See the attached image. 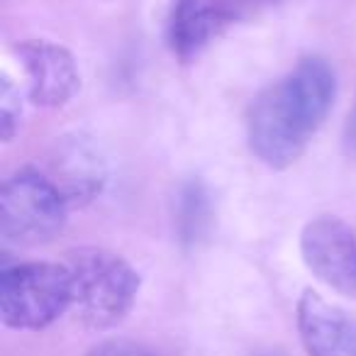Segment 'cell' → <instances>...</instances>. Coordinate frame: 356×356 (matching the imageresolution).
Masks as SVG:
<instances>
[{
  "label": "cell",
  "instance_id": "obj_1",
  "mask_svg": "<svg viewBox=\"0 0 356 356\" xmlns=\"http://www.w3.org/2000/svg\"><path fill=\"white\" fill-rule=\"evenodd\" d=\"M337 95V76L320 56H307L254 98L247 132L254 156L268 168L293 166L325 124Z\"/></svg>",
  "mask_w": 356,
  "mask_h": 356
},
{
  "label": "cell",
  "instance_id": "obj_2",
  "mask_svg": "<svg viewBox=\"0 0 356 356\" xmlns=\"http://www.w3.org/2000/svg\"><path fill=\"white\" fill-rule=\"evenodd\" d=\"M64 264L74 291L71 310L86 330H113L129 315L142 278L127 259L103 247H81L71 249Z\"/></svg>",
  "mask_w": 356,
  "mask_h": 356
},
{
  "label": "cell",
  "instance_id": "obj_3",
  "mask_svg": "<svg viewBox=\"0 0 356 356\" xmlns=\"http://www.w3.org/2000/svg\"><path fill=\"white\" fill-rule=\"evenodd\" d=\"M71 305L74 291L64 261H25L0 273V320L10 330H47Z\"/></svg>",
  "mask_w": 356,
  "mask_h": 356
},
{
  "label": "cell",
  "instance_id": "obj_4",
  "mask_svg": "<svg viewBox=\"0 0 356 356\" xmlns=\"http://www.w3.org/2000/svg\"><path fill=\"white\" fill-rule=\"evenodd\" d=\"M69 203L47 173L17 168L0 193V234L13 247L47 244L64 229Z\"/></svg>",
  "mask_w": 356,
  "mask_h": 356
},
{
  "label": "cell",
  "instance_id": "obj_5",
  "mask_svg": "<svg viewBox=\"0 0 356 356\" xmlns=\"http://www.w3.org/2000/svg\"><path fill=\"white\" fill-rule=\"evenodd\" d=\"M300 254L310 273L339 296L356 300V232L334 215H320L302 227Z\"/></svg>",
  "mask_w": 356,
  "mask_h": 356
},
{
  "label": "cell",
  "instance_id": "obj_6",
  "mask_svg": "<svg viewBox=\"0 0 356 356\" xmlns=\"http://www.w3.org/2000/svg\"><path fill=\"white\" fill-rule=\"evenodd\" d=\"M15 56L27 76V98L40 108H64L79 95L81 71L66 47L49 40H22Z\"/></svg>",
  "mask_w": 356,
  "mask_h": 356
},
{
  "label": "cell",
  "instance_id": "obj_7",
  "mask_svg": "<svg viewBox=\"0 0 356 356\" xmlns=\"http://www.w3.org/2000/svg\"><path fill=\"white\" fill-rule=\"evenodd\" d=\"M49 178L61 191L69 208H83L100 195L108 166L100 149L86 134H66L56 139L51 152Z\"/></svg>",
  "mask_w": 356,
  "mask_h": 356
},
{
  "label": "cell",
  "instance_id": "obj_8",
  "mask_svg": "<svg viewBox=\"0 0 356 356\" xmlns=\"http://www.w3.org/2000/svg\"><path fill=\"white\" fill-rule=\"evenodd\" d=\"M234 22L229 0H176L168 15V47L181 61H191Z\"/></svg>",
  "mask_w": 356,
  "mask_h": 356
},
{
  "label": "cell",
  "instance_id": "obj_9",
  "mask_svg": "<svg viewBox=\"0 0 356 356\" xmlns=\"http://www.w3.org/2000/svg\"><path fill=\"white\" fill-rule=\"evenodd\" d=\"M296 322L307 356H344L349 351L351 325L337 305L307 288L296 305Z\"/></svg>",
  "mask_w": 356,
  "mask_h": 356
},
{
  "label": "cell",
  "instance_id": "obj_10",
  "mask_svg": "<svg viewBox=\"0 0 356 356\" xmlns=\"http://www.w3.org/2000/svg\"><path fill=\"white\" fill-rule=\"evenodd\" d=\"M213 220V205H210V195L200 181H188L178 193V232L184 237V242H198L205 237Z\"/></svg>",
  "mask_w": 356,
  "mask_h": 356
},
{
  "label": "cell",
  "instance_id": "obj_11",
  "mask_svg": "<svg viewBox=\"0 0 356 356\" xmlns=\"http://www.w3.org/2000/svg\"><path fill=\"white\" fill-rule=\"evenodd\" d=\"M22 124V95L10 76L0 81V134L3 142H13Z\"/></svg>",
  "mask_w": 356,
  "mask_h": 356
},
{
  "label": "cell",
  "instance_id": "obj_12",
  "mask_svg": "<svg viewBox=\"0 0 356 356\" xmlns=\"http://www.w3.org/2000/svg\"><path fill=\"white\" fill-rule=\"evenodd\" d=\"M86 356H152V351L134 344V341L108 339V341H100L98 346H93Z\"/></svg>",
  "mask_w": 356,
  "mask_h": 356
},
{
  "label": "cell",
  "instance_id": "obj_13",
  "mask_svg": "<svg viewBox=\"0 0 356 356\" xmlns=\"http://www.w3.org/2000/svg\"><path fill=\"white\" fill-rule=\"evenodd\" d=\"M341 144H344V152L349 154V156H356V98H354V105H351L349 115H346Z\"/></svg>",
  "mask_w": 356,
  "mask_h": 356
},
{
  "label": "cell",
  "instance_id": "obj_14",
  "mask_svg": "<svg viewBox=\"0 0 356 356\" xmlns=\"http://www.w3.org/2000/svg\"><path fill=\"white\" fill-rule=\"evenodd\" d=\"M354 351H356V349H354ZM354 356H356V354H354Z\"/></svg>",
  "mask_w": 356,
  "mask_h": 356
}]
</instances>
